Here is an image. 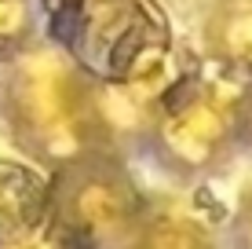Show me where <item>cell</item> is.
Masks as SVG:
<instances>
[{"label":"cell","instance_id":"5","mask_svg":"<svg viewBox=\"0 0 252 249\" xmlns=\"http://www.w3.org/2000/svg\"><path fill=\"white\" fill-rule=\"evenodd\" d=\"M212 40L234 63L252 66V0H227L212 19Z\"/></svg>","mask_w":252,"mask_h":249},{"label":"cell","instance_id":"1","mask_svg":"<svg viewBox=\"0 0 252 249\" xmlns=\"http://www.w3.org/2000/svg\"><path fill=\"white\" fill-rule=\"evenodd\" d=\"M63 40L95 77L121 84L161 70L172 44L158 0H81L63 22Z\"/></svg>","mask_w":252,"mask_h":249},{"label":"cell","instance_id":"7","mask_svg":"<svg viewBox=\"0 0 252 249\" xmlns=\"http://www.w3.org/2000/svg\"><path fill=\"white\" fill-rule=\"evenodd\" d=\"M26 22V0H0V37L19 33Z\"/></svg>","mask_w":252,"mask_h":249},{"label":"cell","instance_id":"3","mask_svg":"<svg viewBox=\"0 0 252 249\" xmlns=\"http://www.w3.org/2000/svg\"><path fill=\"white\" fill-rule=\"evenodd\" d=\"M132 213H135V194L128 187V179L117 173H102V169L84 173L77 179L66 205L69 227L92 246L110 238L117 227H125V220Z\"/></svg>","mask_w":252,"mask_h":249},{"label":"cell","instance_id":"2","mask_svg":"<svg viewBox=\"0 0 252 249\" xmlns=\"http://www.w3.org/2000/svg\"><path fill=\"white\" fill-rule=\"evenodd\" d=\"M230 132V107L205 81H187L164 110V140L187 161H205Z\"/></svg>","mask_w":252,"mask_h":249},{"label":"cell","instance_id":"6","mask_svg":"<svg viewBox=\"0 0 252 249\" xmlns=\"http://www.w3.org/2000/svg\"><path fill=\"white\" fill-rule=\"evenodd\" d=\"M146 249H208V242L201 231H194L187 224H161L150 235Z\"/></svg>","mask_w":252,"mask_h":249},{"label":"cell","instance_id":"4","mask_svg":"<svg viewBox=\"0 0 252 249\" xmlns=\"http://www.w3.org/2000/svg\"><path fill=\"white\" fill-rule=\"evenodd\" d=\"M48 216V191L37 173L0 161V242H33Z\"/></svg>","mask_w":252,"mask_h":249}]
</instances>
